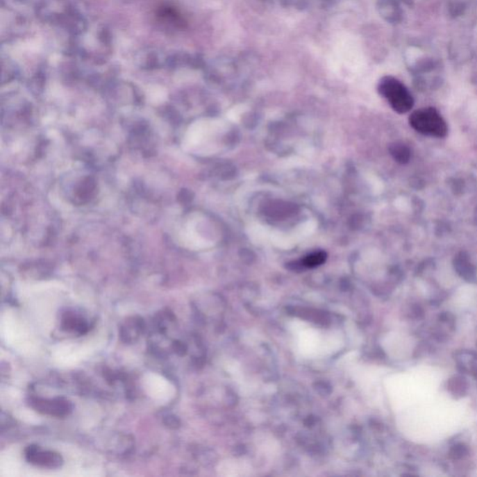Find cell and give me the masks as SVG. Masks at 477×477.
<instances>
[{"mask_svg": "<svg viewBox=\"0 0 477 477\" xmlns=\"http://www.w3.org/2000/svg\"><path fill=\"white\" fill-rule=\"evenodd\" d=\"M144 328V321L140 317H131L121 327V337L122 342L133 343L140 337Z\"/></svg>", "mask_w": 477, "mask_h": 477, "instance_id": "obj_5", "label": "cell"}, {"mask_svg": "<svg viewBox=\"0 0 477 477\" xmlns=\"http://www.w3.org/2000/svg\"><path fill=\"white\" fill-rule=\"evenodd\" d=\"M327 255L324 251H319L305 256L303 260L301 261L302 266L306 268H315L326 262Z\"/></svg>", "mask_w": 477, "mask_h": 477, "instance_id": "obj_9", "label": "cell"}, {"mask_svg": "<svg viewBox=\"0 0 477 477\" xmlns=\"http://www.w3.org/2000/svg\"><path fill=\"white\" fill-rule=\"evenodd\" d=\"M136 60H137V64L146 69H155V68L162 67L163 62H166V58H163L162 54L153 49L141 51L136 57Z\"/></svg>", "mask_w": 477, "mask_h": 477, "instance_id": "obj_6", "label": "cell"}, {"mask_svg": "<svg viewBox=\"0 0 477 477\" xmlns=\"http://www.w3.org/2000/svg\"><path fill=\"white\" fill-rule=\"evenodd\" d=\"M378 92L392 108L398 114L410 112L414 106V99L407 87L397 78L385 77L380 81Z\"/></svg>", "mask_w": 477, "mask_h": 477, "instance_id": "obj_2", "label": "cell"}, {"mask_svg": "<svg viewBox=\"0 0 477 477\" xmlns=\"http://www.w3.org/2000/svg\"><path fill=\"white\" fill-rule=\"evenodd\" d=\"M27 462L40 467L57 469L61 467L64 460L61 455L53 451H43L39 446H31L26 449Z\"/></svg>", "mask_w": 477, "mask_h": 477, "instance_id": "obj_4", "label": "cell"}, {"mask_svg": "<svg viewBox=\"0 0 477 477\" xmlns=\"http://www.w3.org/2000/svg\"><path fill=\"white\" fill-rule=\"evenodd\" d=\"M122 1H124V2H132V1H133V0H122Z\"/></svg>", "mask_w": 477, "mask_h": 477, "instance_id": "obj_11", "label": "cell"}, {"mask_svg": "<svg viewBox=\"0 0 477 477\" xmlns=\"http://www.w3.org/2000/svg\"><path fill=\"white\" fill-rule=\"evenodd\" d=\"M410 124L416 132L433 137H446L449 132L445 119L433 108H424L414 111L410 117Z\"/></svg>", "mask_w": 477, "mask_h": 477, "instance_id": "obj_1", "label": "cell"}, {"mask_svg": "<svg viewBox=\"0 0 477 477\" xmlns=\"http://www.w3.org/2000/svg\"><path fill=\"white\" fill-rule=\"evenodd\" d=\"M29 405L37 412L56 417V418H64L69 415L73 410L72 403L62 397L53 398V399L32 397L30 398Z\"/></svg>", "mask_w": 477, "mask_h": 477, "instance_id": "obj_3", "label": "cell"}, {"mask_svg": "<svg viewBox=\"0 0 477 477\" xmlns=\"http://www.w3.org/2000/svg\"><path fill=\"white\" fill-rule=\"evenodd\" d=\"M62 327L67 331H75L78 335H83L88 332L89 324L85 319L76 313L68 312L62 319Z\"/></svg>", "mask_w": 477, "mask_h": 477, "instance_id": "obj_7", "label": "cell"}, {"mask_svg": "<svg viewBox=\"0 0 477 477\" xmlns=\"http://www.w3.org/2000/svg\"><path fill=\"white\" fill-rule=\"evenodd\" d=\"M390 151H391L392 156L398 162L407 163L410 160V149L403 144L395 143L392 144Z\"/></svg>", "mask_w": 477, "mask_h": 477, "instance_id": "obj_8", "label": "cell"}, {"mask_svg": "<svg viewBox=\"0 0 477 477\" xmlns=\"http://www.w3.org/2000/svg\"><path fill=\"white\" fill-rule=\"evenodd\" d=\"M165 424L168 427L173 428V429H174V428H176V425L178 424V422H177L176 417L170 416L166 418Z\"/></svg>", "mask_w": 477, "mask_h": 477, "instance_id": "obj_10", "label": "cell"}]
</instances>
